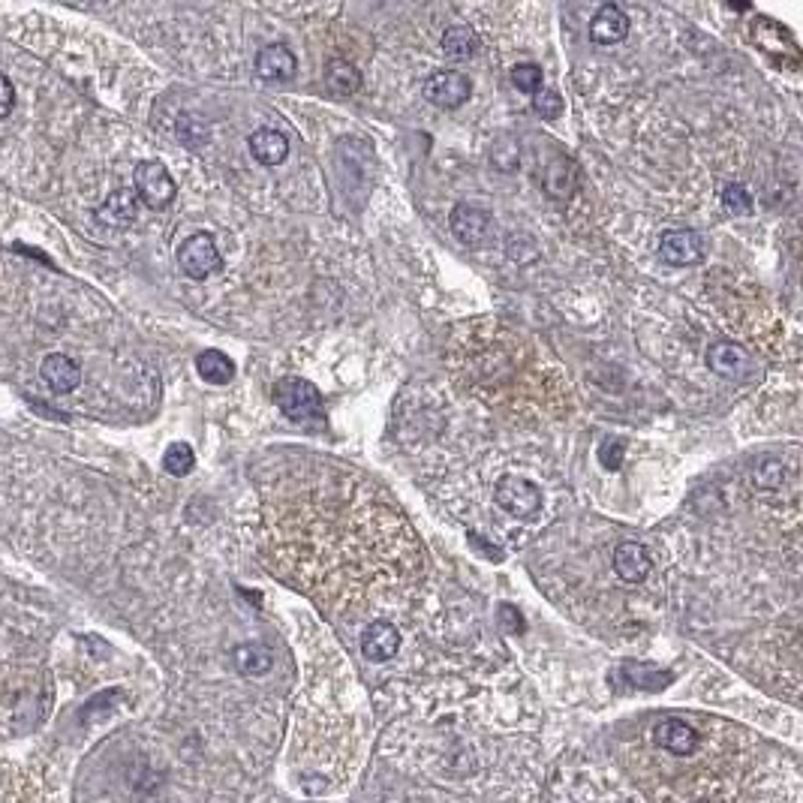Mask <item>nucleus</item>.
Returning a JSON list of instances; mask_svg holds the SVG:
<instances>
[{"label": "nucleus", "instance_id": "1", "mask_svg": "<svg viewBox=\"0 0 803 803\" xmlns=\"http://www.w3.org/2000/svg\"><path fill=\"white\" fill-rule=\"evenodd\" d=\"M274 404L289 416V419H298V422H307V419H316L322 416V394L313 382L307 379H298V376H289V379H280L271 391Z\"/></svg>", "mask_w": 803, "mask_h": 803}, {"label": "nucleus", "instance_id": "2", "mask_svg": "<svg viewBox=\"0 0 803 803\" xmlns=\"http://www.w3.org/2000/svg\"><path fill=\"white\" fill-rule=\"evenodd\" d=\"M133 184H136V196H139L148 208H154V211L169 208V205L175 202V196H178V184H175V178H172L169 169H166L163 163H157V160H145V163H139L136 172H133Z\"/></svg>", "mask_w": 803, "mask_h": 803}, {"label": "nucleus", "instance_id": "3", "mask_svg": "<svg viewBox=\"0 0 803 803\" xmlns=\"http://www.w3.org/2000/svg\"><path fill=\"white\" fill-rule=\"evenodd\" d=\"M178 265L190 280H208L223 268V256L208 232H196L178 247Z\"/></svg>", "mask_w": 803, "mask_h": 803}, {"label": "nucleus", "instance_id": "4", "mask_svg": "<svg viewBox=\"0 0 803 803\" xmlns=\"http://www.w3.org/2000/svg\"><path fill=\"white\" fill-rule=\"evenodd\" d=\"M494 500H497V506H500L503 512L515 515V518H524V521L536 518L539 509H542V491H539L533 482H527V479H512V476H506V479L497 482V488H494Z\"/></svg>", "mask_w": 803, "mask_h": 803}, {"label": "nucleus", "instance_id": "5", "mask_svg": "<svg viewBox=\"0 0 803 803\" xmlns=\"http://www.w3.org/2000/svg\"><path fill=\"white\" fill-rule=\"evenodd\" d=\"M704 238L692 229H671L659 241V259L674 268H689L704 259Z\"/></svg>", "mask_w": 803, "mask_h": 803}, {"label": "nucleus", "instance_id": "6", "mask_svg": "<svg viewBox=\"0 0 803 803\" xmlns=\"http://www.w3.org/2000/svg\"><path fill=\"white\" fill-rule=\"evenodd\" d=\"M470 94H473V82L461 70H440L425 85V97L440 109H458L470 100Z\"/></svg>", "mask_w": 803, "mask_h": 803}, {"label": "nucleus", "instance_id": "7", "mask_svg": "<svg viewBox=\"0 0 803 803\" xmlns=\"http://www.w3.org/2000/svg\"><path fill=\"white\" fill-rule=\"evenodd\" d=\"M449 223H452V235H455L461 244H470V247L482 244V241L488 238V232H491V214H488L485 208H479V205H467V202H464V205H455Z\"/></svg>", "mask_w": 803, "mask_h": 803}, {"label": "nucleus", "instance_id": "8", "mask_svg": "<svg viewBox=\"0 0 803 803\" xmlns=\"http://www.w3.org/2000/svg\"><path fill=\"white\" fill-rule=\"evenodd\" d=\"M40 376L43 382L55 391V394H70L82 385V367L79 361H73L64 352H49L40 364Z\"/></svg>", "mask_w": 803, "mask_h": 803}, {"label": "nucleus", "instance_id": "9", "mask_svg": "<svg viewBox=\"0 0 803 803\" xmlns=\"http://www.w3.org/2000/svg\"><path fill=\"white\" fill-rule=\"evenodd\" d=\"M707 367L722 379H740L749 370V352L734 340H716L707 346Z\"/></svg>", "mask_w": 803, "mask_h": 803}, {"label": "nucleus", "instance_id": "10", "mask_svg": "<svg viewBox=\"0 0 803 803\" xmlns=\"http://www.w3.org/2000/svg\"><path fill=\"white\" fill-rule=\"evenodd\" d=\"M400 650V632L394 623L388 620H373L364 632H361V653L370 662H388L394 659Z\"/></svg>", "mask_w": 803, "mask_h": 803}, {"label": "nucleus", "instance_id": "11", "mask_svg": "<svg viewBox=\"0 0 803 803\" xmlns=\"http://www.w3.org/2000/svg\"><path fill=\"white\" fill-rule=\"evenodd\" d=\"M295 73H298V58L292 55L289 46L274 43V46L259 49V55H256V76L259 79H265V82H289Z\"/></svg>", "mask_w": 803, "mask_h": 803}, {"label": "nucleus", "instance_id": "12", "mask_svg": "<svg viewBox=\"0 0 803 803\" xmlns=\"http://www.w3.org/2000/svg\"><path fill=\"white\" fill-rule=\"evenodd\" d=\"M626 37H629V16L614 4L599 7V13L590 22V40L596 46H617Z\"/></svg>", "mask_w": 803, "mask_h": 803}, {"label": "nucleus", "instance_id": "13", "mask_svg": "<svg viewBox=\"0 0 803 803\" xmlns=\"http://www.w3.org/2000/svg\"><path fill=\"white\" fill-rule=\"evenodd\" d=\"M653 563H650V554L644 545L638 542H620L614 548V572L620 581L626 584H641L647 575H650Z\"/></svg>", "mask_w": 803, "mask_h": 803}, {"label": "nucleus", "instance_id": "14", "mask_svg": "<svg viewBox=\"0 0 803 803\" xmlns=\"http://www.w3.org/2000/svg\"><path fill=\"white\" fill-rule=\"evenodd\" d=\"M656 743H659V749L683 758V755H692L698 749V731L683 719H665L656 725Z\"/></svg>", "mask_w": 803, "mask_h": 803}, {"label": "nucleus", "instance_id": "15", "mask_svg": "<svg viewBox=\"0 0 803 803\" xmlns=\"http://www.w3.org/2000/svg\"><path fill=\"white\" fill-rule=\"evenodd\" d=\"M139 217V202L130 190H115L100 208H97V220L112 226V229H127L133 226Z\"/></svg>", "mask_w": 803, "mask_h": 803}, {"label": "nucleus", "instance_id": "16", "mask_svg": "<svg viewBox=\"0 0 803 803\" xmlns=\"http://www.w3.org/2000/svg\"><path fill=\"white\" fill-rule=\"evenodd\" d=\"M247 145H250V154H253L262 166H280V163L289 157V139H286L280 130H268V127H262V130H256V133L247 139Z\"/></svg>", "mask_w": 803, "mask_h": 803}, {"label": "nucleus", "instance_id": "17", "mask_svg": "<svg viewBox=\"0 0 803 803\" xmlns=\"http://www.w3.org/2000/svg\"><path fill=\"white\" fill-rule=\"evenodd\" d=\"M623 674L635 689H644V692H659V689H668L674 683L671 671L650 665V662H623Z\"/></svg>", "mask_w": 803, "mask_h": 803}, {"label": "nucleus", "instance_id": "18", "mask_svg": "<svg viewBox=\"0 0 803 803\" xmlns=\"http://www.w3.org/2000/svg\"><path fill=\"white\" fill-rule=\"evenodd\" d=\"M196 373L208 382V385H226L235 379V361L220 352V349H205L196 358Z\"/></svg>", "mask_w": 803, "mask_h": 803}, {"label": "nucleus", "instance_id": "19", "mask_svg": "<svg viewBox=\"0 0 803 803\" xmlns=\"http://www.w3.org/2000/svg\"><path fill=\"white\" fill-rule=\"evenodd\" d=\"M232 662H235V668H238L244 677H262V674L271 671L274 656H271V650H268L265 644H256V641H253V644H241V647H235Z\"/></svg>", "mask_w": 803, "mask_h": 803}, {"label": "nucleus", "instance_id": "20", "mask_svg": "<svg viewBox=\"0 0 803 803\" xmlns=\"http://www.w3.org/2000/svg\"><path fill=\"white\" fill-rule=\"evenodd\" d=\"M325 88L334 97H352L361 88V73L349 61H331L325 70Z\"/></svg>", "mask_w": 803, "mask_h": 803}, {"label": "nucleus", "instance_id": "21", "mask_svg": "<svg viewBox=\"0 0 803 803\" xmlns=\"http://www.w3.org/2000/svg\"><path fill=\"white\" fill-rule=\"evenodd\" d=\"M479 49V37L470 25H452L446 34H443V52L452 58V61H467L473 58Z\"/></svg>", "mask_w": 803, "mask_h": 803}, {"label": "nucleus", "instance_id": "22", "mask_svg": "<svg viewBox=\"0 0 803 803\" xmlns=\"http://www.w3.org/2000/svg\"><path fill=\"white\" fill-rule=\"evenodd\" d=\"M175 136H178V142H181L184 148H202V145H208V139H211V130H208V124H205L199 115H190V112H184V115H178Z\"/></svg>", "mask_w": 803, "mask_h": 803}, {"label": "nucleus", "instance_id": "23", "mask_svg": "<svg viewBox=\"0 0 803 803\" xmlns=\"http://www.w3.org/2000/svg\"><path fill=\"white\" fill-rule=\"evenodd\" d=\"M193 467H196V452H193V446H187V443H172V446L166 449V455H163V470H166L169 476L184 479V476L193 473Z\"/></svg>", "mask_w": 803, "mask_h": 803}, {"label": "nucleus", "instance_id": "24", "mask_svg": "<svg viewBox=\"0 0 803 803\" xmlns=\"http://www.w3.org/2000/svg\"><path fill=\"white\" fill-rule=\"evenodd\" d=\"M722 208L731 214V217H749L752 214V196L746 193V187L740 184H728L722 190Z\"/></svg>", "mask_w": 803, "mask_h": 803}, {"label": "nucleus", "instance_id": "25", "mask_svg": "<svg viewBox=\"0 0 803 803\" xmlns=\"http://www.w3.org/2000/svg\"><path fill=\"white\" fill-rule=\"evenodd\" d=\"M512 85L524 94H539L542 91V70L539 64H518L512 70Z\"/></svg>", "mask_w": 803, "mask_h": 803}, {"label": "nucleus", "instance_id": "26", "mask_svg": "<svg viewBox=\"0 0 803 803\" xmlns=\"http://www.w3.org/2000/svg\"><path fill=\"white\" fill-rule=\"evenodd\" d=\"M491 160H494V166H497L500 172H515V166H518V142H512V139H500V142L494 145V151H491Z\"/></svg>", "mask_w": 803, "mask_h": 803}, {"label": "nucleus", "instance_id": "27", "mask_svg": "<svg viewBox=\"0 0 803 803\" xmlns=\"http://www.w3.org/2000/svg\"><path fill=\"white\" fill-rule=\"evenodd\" d=\"M536 112L545 118V121H557L563 115V97L557 91H539L536 97Z\"/></svg>", "mask_w": 803, "mask_h": 803}, {"label": "nucleus", "instance_id": "28", "mask_svg": "<svg viewBox=\"0 0 803 803\" xmlns=\"http://www.w3.org/2000/svg\"><path fill=\"white\" fill-rule=\"evenodd\" d=\"M599 458H602L605 470H620V464H623V440H605L599 446Z\"/></svg>", "mask_w": 803, "mask_h": 803}, {"label": "nucleus", "instance_id": "29", "mask_svg": "<svg viewBox=\"0 0 803 803\" xmlns=\"http://www.w3.org/2000/svg\"><path fill=\"white\" fill-rule=\"evenodd\" d=\"M16 109V88L7 73H0V121H7Z\"/></svg>", "mask_w": 803, "mask_h": 803}, {"label": "nucleus", "instance_id": "30", "mask_svg": "<svg viewBox=\"0 0 803 803\" xmlns=\"http://www.w3.org/2000/svg\"><path fill=\"white\" fill-rule=\"evenodd\" d=\"M500 626H506L509 632H524V617H521V611L518 608H512V605H500Z\"/></svg>", "mask_w": 803, "mask_h": 803}, {"label": "nucleus", "instance_id": "31", "mask_svg": "<svg viewBox=\"0 0 803 803\" xmlns=\"http://www.w3.org/2000/svg\"><path fill=\"white\" fill-rule=\"evenodd\" d=\"M467 539H470V542H473V545H476V548L482 551V557H488V560H494V563H500V560H503V551H500L497 545H488V542H482V536L470 533Z\"/></svg>", "mask_w": 803, "mask_h": 803}, {"label": "nucleus", "instance_id": "32", "mask_svg": "<svg viewBox=\"0 0 803 803\" xmlns=\"http://www.w3.org/2000/svg\"><path fill=\"white\" fill-rule=\"evenodd\" d=\"M13 253H22V256H31V259H37L40 265H46V268H55V262L46 256V253H40V250H34V247H22V244H13Z\"/></svg>", "mask_w": 803, "mask_h": 803}]
</instances>
